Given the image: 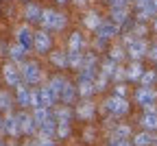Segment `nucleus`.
I'll list each match as a JSON object with an SVG mask.
<instances>
[{"instance_id":"1","label":"nucleus","mask_w":157,"mask_h":146,"mask_svg":"<svg viewBox=\"0 0 157 146\" xmlns=\"http://www.w3.org/2000/svg\"><path fill=\"white\" fill-rule=\"evenodd\" d=\"M68 24V20L61 11L55 9H42V17H39V26L44 31H63Z\"/></svg>"},{"instance_id":"2","label":"nucleus","mask_w":157,"mask_h":146,"mask_svg":"<svg viewBox=\"0 0 157 146\" xmlns=\"http://www.w3.org/2000/svg\"><path fill=\"white\" fill-rule=\"evenodd\" d=\"M103 107H105V111L111 113L113 118H122V116L129 113V100L122 98V96H109V98L105 100Z\"/></svg>"},{"instance_id":"3","label":"nucleus","mask_w":157,"mask_h":146,"mask_svg":"<svg viewBox=\"0 0 157 146\" xmlns=\"http://www.w3.org/2000/svg\"><path fill=\"white\" fill-rule=\"evenodd\" d=\"M20 76H22V83H26V85H37L39 79H42V70H39V66L35 63V61H24L22 66H20Z\"/></svg>"},{"instance_id":"4","label":"nucleus","mask_w":157,"mask_h":146,"mask_svg":"<svg viewBox=\"0 0 157 146\" xmlns=\"http://www.w3.org/2000/svg\"><path fill=\"white\" fill-rule=\"evenodd\" d=\"M124 50H127V57L131 61H142L148 52V41L144 37H133V41L129 46H124Z\"/></svg>"},{"instance_id":"5","label":"nucleus","mask_w":157,"mask_h":146,"mask_svg":"<svg viewBox=\"0 0 157 146\" xmlns=\"http://www.w3.org/2000/svg\"><path fill=\"white\" fill-rule=\"evenodd\" d=\"M133 98H135V102H137L140 107H146V105H155V100H157V92H155L153 87H144V85H140V87L135 90Z\"/></svg>"},{"instance_id":"6","label":"nucleus","mask_w":157,"mask_h":146,"mask_svg":"<svg viewBox=\"0 0 157 146\" xmlns=\"http://www.w3.org/2000/svg\"><path fill=\"white\" fill-rule=\"evenodd\" d=\"M50 48H52V39H50V35L46 31L33 33V50L46 55V52H50Z\"/></svg>"},{"instance_id":"7","label":"nucleus","mask_w":157,"mask_h":146,"mask_svg":"<svg viewBox=\"0 0 157 146\" xmlns=\"http://www.w3.org/2000/svg\"><path fill=\"white\" fill-rule=\"evenodd\" d=\"M94 33H96V37H101V39H113V37L120 35V26H118L116 22H111V20H109V22L103 20L101 26H98Z\"/></svg>"},{"instance_id":"8","label":"nucleus","mask_w":157,"mask_h":146,"mask_svg":"<svg viewBox=\"0 0 157 146\" xmlns=\"http://www.w3.org/2000/svg\"><path fill=\"white\" fill-rule=\"evenodd\" d=\"M17 124H20V133H24V135H33L37 131V124L33 120V113L20 111L17 113Z\"/></svg>"},{"instance_id":"9","label":"nucleus","mask_w":157,"mask_h":146,"mask_svg":"<svg viewBox=\"0 0 157 146\" xmlns=\"http://www.w3.org/2000/svg\"><path fill=\"white\" fill-rule=\"evenodd\" d=\"M2 76H5V83L9 87H17L22 83V76H20V68L15 63H7L2 68Z\"/></svg>"},{"instance_id":"10","label":"nucleus","mask_w":157,"mask_h":146,"mask_svg":"<svg viewBox=\"0 0 157 146\" xmlns=\"http://www.w3.org/2000/svg\"><path fill=\"white\" fill-rule=\"evenodd\" d=\"M76 118L78 120H92L94 118V102L90 100V98H83L81 102L76 105Z\"/></svg>"},{"instance_id":"11","label":"nucleus","mask_w":157,"mask_h":146,"mask_svg":"<svg viewBox=\"0 0 157 146\" xmlns=\"http://www.w3.org/2000/svg\"><path fill=\"white\" fill-rule=\"evenodd\" d=\"M142 72H144L142 61H131V63L127 66V70H124V79L131 81V83H137V81H140V76H142Z\"/></svg>"},{"instance_id":"12","label":"nucleus","mask_w":157,"mask_h":146,"mask_svg":"<svg viewBox=\"0 0 157 146\" xmlns=\"http://www.w3.org/2000/svg\"><path fill=\"white\" fill-rule=\"evenodd\" d=\"M31 48H26V46H22L17 41V44H13V46H9V57L13 59V63H24V59H26V52H29Z\"/></svg>"},{"instance_id":"13","label":"nucleus","mask_w":157,"mask_h":146,"mask_svg":"<svg viewBox=\"0 0 157 146\" xmlns=\"http://www.w3.org/2000/svg\"><path fill=\"white\" fill-rule=\"evenodd\" d=\"M29 98H31V87L26 83H20L15 87V102L20 107H29Z\"/></svg>"},{"instance_id":"14","label":"nucleus","mask_w":157,"mask_h":146,"mask_svg":"<svg viewBox=\"0 0 157 146\" xmlns=\"http://www.w3.org/2000/svg\"><path fill=\"white\" fill-rule=\"evenodd\" d=\"M24 17H26V22H31V24H39V17H42V7H39L37 2H29L26 9H24Z\"/></svg>"},{"instance_id":"15","label":"nucleus","mask_w":157,"mask_h":146,"mask_svg":"<svg viewBox=\"0 0 157 146\" xmlns=\"http://www.w3.org/2000/svg\"><path fill=\"white\" fill-rule=\"evenodd\" d=\"M111 22H116L118 26H127L129 24V7H122V9H111Z\"/></svg>"},{"instance_id":"16","label":"nucleus","mask_w":157,"mask_h":146,"mask_svg":"<svg viewBox=\"0 0 157 146\" xmlns=\"http://www.w3.org/2000/svg\"><path fill=\"white\" fill-rule=\"evenodd\" d=\"M76 96H78L76 87L72 85V83H66V87L61 90V94H59V100H61L63 105H72V102L76 100Z\"/></svg>"},{"instance_id":"17","label":"nucleus","mask_w":157,"mask_h":146,"mask_svg":"<svg viewBox=\"0 0 157 146\" xmlns=\"http://www.w3.org/2000/svg\"><path fill=\"white\" fill-rule=\"evenodd\" d=\"M140 124L144 127V131H157V111H144Z\"/></svg>"},{"instance_id":"18","label":"nucleus","mask_w":157,"mask_h":146,"mask_svg":"<svg viewBox=\"0 0 157 146\" xmlns=\"http://www.w3.org/2000/svg\"><path fill=\"white\" fill-rule=\"evenodd\" d=\"M5 133H7V135H11V137H17V135H20V124H17V116L9 113V116L5 118Z\"/></svg>"},{"instance_id":"19","label":"nucleus","mask_w":157,"mask_h":146,"mask_svg":"<svg viewBox=\"0 0 157 146\" xmlns=\"http://www.w3.org/2000/svg\"><path fill=\"white\" fill-rule=\"evenodd\" d=\"M52 118V111H50V107H35L33 109V120H35V124L39 127V124H44L46 120H50Z\"/></svg>"},{"instance_id":"20","label":"nucleus","mask_w":157,"mask_h":146,"mask_svg":"<svg viewBox=\"0 0 157 146\" xmlns=\"http://www.w3.org/2000/svg\"><path fill=\"white\" fill-rule=\"evenodd\" d=\"M39 98H42V105H44V107H55V102L59 100V98L50 92L48 85H42V87H39Z\"/></svg>"},{"instance_id":"21","label":"nucleus","mask_w":157,"mask_h":146,"mask_svg":"<svg viewBox=\"0 0 157 146\" xmlns=\"http://www.w3.org/2000/svg\"><path fill=\"white\" fill-rule=\"evenodd\" d=\"M66 83H68V79L66 76H61V74H57V76H52L50 81H48V87H50V92L59 98V94H61V90L66 87Z\"/></svg>"},{"instance_id":"22","label":"nucleus","mask_w":157,"mask_h":146,"mask_svg":"<svg viewBox=\"0 0 157 146\" xmlns=\"http://www.w3.org/2000/svg\"><path fill=\"white\" fill-rule=\"evenodd\" d=\"M66 55H68V68L81 70V66H83V52L81 50H68Z\"/></svg>"},{"instance_id":"23","label":"nucleus","mask_w":157,"mask_h":146,"mask_svg":"<svg viewBox=\"0 0 157 146\" xmlns=\"http://www.w3.org/2000/svg\"><path fill=\"white\" fill-rule=\"evenodd\" d=\"M101 15H98L96 11H87L85 15H83V24H85V29H90V31H96L98 26H101Z\"/></svg>"},{"instance_id":"24","label":"nucleus","mask_w":157,"mask_h":146,"mask_svg":"<svg viewBox=\"0 0 157 146\" xmlns=\"http://www.w3.org/2000/svg\"><path fill=\"white\" fill-rule=\"evenodd\" d=\"M52 118H55V122H70V120H72V111H70V105H61V107H55V111H52Z\"/></svg>"},{"instance_id":"25","label":"nucleus","mask_w":157,"mask_h":146,"mask_svg":"<svg viewBox=\"0 0 157 146\" xmlns=\"http://www.w3.org/2000/svg\"><path fill=\"white\" fill-rule=\"evenodd\" d=\"M50 63H52L55 68H59V70L68 68V55H66L63 50H55V52H50Z\"/></svg>"},{"instance_id":"26","label":"nucleus","mask_w":157,"mask_h":146,"mask_svg":"<svg viewBox=\"0 0 157 146\" xmlns=\"http://www.w3.org/2000/svg\"><path fill=\"white\" fill-rule=\"evenodd\" d=\"M55 129H57V122H55V118L46 120L44 124H39V127H37L39 137H52V135H55Z\"/></svg>"},{"instance_id":"27","label":"nucleus","mask_w":157,"mask_h":146,"mask_svg":"<svg viewBox=\"0 0 157 146\" xmlns=\"http://www.w3.org/2000/svg\"><path fill=\"white\" fill-rule=\"evenodd\" d=\"M68 46H70V50H81V52H83V48H85V39H83V35L74 31V33L68 37Z\"/></svg>"},{"instance_id":"28","label":"nucleus","mask_w":157,"mask_h":146,"mask_svg":"<svg viewBox=\"0 0 157 146\" xmlns=\"http://www.w3.org/2000/svg\"><path fill=\"white\" fill-rule=\"evenodd\" d=\"M76 92H78V96H81V98H92V94L96 92V90H94V81H78Z\"/></svg>"},{"instance_id":"29","label":"nucleus","mask_w":157,"mask_h":146,"mask_svg":"<svg viewBox=\"0 0 157 146\" xmlns=\"http://www.w3.org/2000/svg\"><path fill=\"white\" fill-rule=\"evenodd\" d=\"M137 83H140V85H144V87H153L155 83H157V70H144Z\"/></svg>"},{"instance_id":"30","label":"nucleus","mask_w":157,"mask_h":146,"mask_svg":"<svg viewBox=\"0 0 157 146\" xmlns=\"http://www.w3.org/2000/svg\"><path fill=\"white\" fill-rule=\"evenodd\" d=\"M151 144H153L151 131H140L133 135V146H151Z\"/></svg>"},{"instance_id":"31","label":"nucleus","mask_w":157,"mask_h":146,"mask_svg":"<svg viewBox=\"0 0 157 146\" xmlns=\"http://www.w3.org/2000/svg\"><path fill=\"white\" fill-rule=\"evenodd\" d=\"M133 133H131V127L129 124H118V127L111 131V137L113 140H129Z\"/></svg>"},{"instance_id":"32","label":"nucleus","mask_w":157,"mask_h":146,"mask_svg":"<svg viewBox=\"0 0 157 146\" xmlns=\"http://www.w3.org/2000/svg\"><path fill=\"white\" fill-rule=\"evenodd\" d=\"M116 68H118V61H113V59H109V57H107L103 63H101V74H105V76L111 81V74H113V70H116Z\"/></svg>"},{"instance_id":"33","label":"nucleus","mask_w":157,"mask_h":146,"mask_svg":"<svg viewBox=\"0 0 157 146\" xmlns=\"http://www.w3.org/2000/svg\"><path fill=\"white\" fill-rule=\"evenodd\" d=\"M17 41H20L22 46L31 48V46H33V33H31L29 29H20V31H17Z\"/></svg>"},{"instance_id":"34","label":"nucleus","mask_w":157,"mask_h":146,"mask_svg":"<svg viewBox=\"0 0 157 146\" xmlns=\"http://www.w3.org/2000/svg\"><path fill=\"white\" fill-rule=\"evenodd\" d=\"M55 135H57L59 140H68V137H70V122H57Z\"/></svg>"},{"instance_id":"35","label":"nucleus","mask_w":157,"mask_h":146,"mask_svg":"<svg viewBox=\"0 0 157 146\" xmlns=\"http://www.w3.org/2000/svg\"><path fill=\"white\" fill-rule=\"evenodd\" d=\"M124 55H127V50H124V46H111L109 48V59H113V61H120L124 59Z\"/></svg>"},{"instance_id":"36","label":"nucleus","mask_w":157,"mask_h":146,"mask_svg":"<svg viewBox=\"0 0 157 146\" xmlns=\"http://www.w3.org/2000/svg\"><path fill=\"white\" fill-rule=\"evenodd\" d=\"M131 31H133V37H144V35L148 33V26H146L144 22H140V20H137L135 24H131Z\"/></svg>"},{"instance_id":"37","label":"nucleus","mask_w":157,"mask_h":146,"mask_svg":"<svg viewBox=\"0 0 157 146\" xmlns=\"http://www.w3.org/2000/svg\"><path fill=\"white\" fill-rule=\"evenodd\" d=\"M107 85H109V79H107L105 74H96V79H94V90H96V92H103V90H107Z\"/></svg>"},{"instance_id":"38","label":"nucleus","mask_w":157,"mask_h":146,"mask_svg":"<svg viewBox=\"0 0 157 146\" xmlns=\"http://www.w3.org/2000/svg\"><path fill=\"white\" fill-rule=\"evenodd\" d=\"M29 107H42V98H39V87H31V98H29Z\"/></svg>"},{"instance_id":"39","label":"nucleus","mask_w":157,"mask_h":146,"mask_svg":"<svg viewBox=\"0 0 157 146\" xmlns=\"http://www.w3.org/2000/svg\"><path fill=\"white\" fill-rule=\"evenodd\" d=\"M11 109V96L7 92H0V111H9Z\"/></svg>"},{"instance_id":"40","label":"nucleus","mask_w":157,"mask_h":146,"mask_svg":"<svg viewBox=\"0 0 157 146\" xmlns=\"http://www.w3.org/2000/svg\"><path fill=\"white\" fill-rule=\"evenodd\" d=\"M111 81H113V83H122V81H124V66L118 63V68H116L113 74H111Z\"/></svg>"},{"instance_id":"41","label":"nucleus","mask_w":157,"mask_h":146,"mask_svg":"<svg viewBox=\"0 0 157 146\" xmlns=\"http://www.w3.org/2000/svg\"><path fill=\"white\" fill-rule=\"evenodd\" d=\"M146 55H148V59L153 61V63L157 66V41H155L153 46H148V52H146Z\"/></svg>"},{"instance_id":"42","label":"nucleus","mask_w":157,"mask_h":146,"mask_svg":"<svg viewBox=\"0 0 157 146\" xmlns=\"http://www.w3.org/2000/svg\"><path fill=\"white\" fill-rule=\"evenodd\" d=\"M37 146H55V140L52 137H39L37 140Z\"/></svg>"},{"instance_id":"43","label":"nucleus","mask_w":157,"mask_h":146,"mask_svg":"<svg viewBox=\"0 0 157 146\" xmlns=\"http://www.w3.org/2000/svg\"><path fill=\"white\" fill-rule=\"evenodd\" d=\"M116 96H122V98H127V85L118 83V85H116Z\"/></svg>"},{"instance_id":"44","label":"nucleus","mask_w":157,"mask_h":146,"mask_svg":"<svg viewBox=\"0 0 157 146\" xmlns=\"http://www.w3.org/2000/svg\"><path fill=\"white\" fill-rule=\"evenodd\" d=\"M109 146H133V144H131L129 140H113Z\"/></svg>"},{"instance_id":"45","label":"nucleus","mask_w":157,"mask_h":146,"mask_svg":"<svg viewBox=\"0 0 157 146\" xmlns=\"http://www.w3.org/2000/svg\"><path fill=\"white\" fill-rule=\"evenodd\" d=\"M83 140H85V142H92V140H94V129H85Z\"/></svg>"},{"instance_id":"46","label":"nucleus","mask_w":157,"mask_h":146,"mask_svg":"<svg viewBox=\"0 0 157 146\" xmlns=\"http://www.w3.org/2000/svg\"><path fill=\"white\" fill-rule=\"evenodd\" d=\"M153 31H155V33H157V15H155V17H153Z\"/></svg>"},{"instance_id":"47","label":"nucleus","mask_w":157,"mask_h":146,"mask_svg":"<svg viewBox=\"0 0 157 146\" xmlns=\"http://www.w3.org/2000/svg\"><path fill=\"white\" fill-rule=\"evenodd\" d=\"M24 146H37V142H35V140H31V142H26Z\"/></svg>"},{"instance_id":"48","label":"nucleus","mask_w":157,"mask_h":146,"mask_svg":"<svg viewBox=\"0 0 157 146\" xmlns=\"http://www.w3.org/2000/svg\"><path fill=\"white\" fill-rule=\"evenodd\" d=\"M72 2H76V5H85L87 0H72Z\"/></svg>"},{"instance_id":"49","label":"nucleus","mask_w":157,"mask_h":146,"mask_svg":"<svg viewBox=\"0 0 157 146\" xmlns=\"http://www.w3.org/2000/svg\"><path fill=\"white\" fill-rule=\"evenodd\" d=\"M55 2H57V5H66V2H68V0H55Z\"/></svg>"},{"instance_id":"50","label":"nucleus","mask_w":157,"mask_h":146,"mask_svg":"<svg viewBox=\"0 0 157 146\" xmlns=\"http://www.w3.org/2000/svg\"><path fill=\"white\" fill-rule=\"evenodd\" d=\"M105 2H109V5H111V2H113V0H105Z\"/></svg>"},{"instance_id":"51","label":"nucleus","mask_w":157,"mask_h":146,"mask_svg":"<svg viewBox=\"0 0 157 146\" xmlns=\"http://www.w3.org/2000/svg\"><path fill=\"white\" fill-rule=\"evenodd\" d=\"M0 146H5V144H2V142H0Z\"/></svg>"},{"instance_id":"52","label":"nucleus","mask_w":157,"mask_h":146,"mask_svg":"<svg viewBox=\"0 0 157 146\" xmlns=\"http://www.w3.org/2000/svg\"><path fill=\"white\" fill-rule=\"evenodd\" d=\"M11 146H15V144H11Z\"/></svg>"}]
</instances>
